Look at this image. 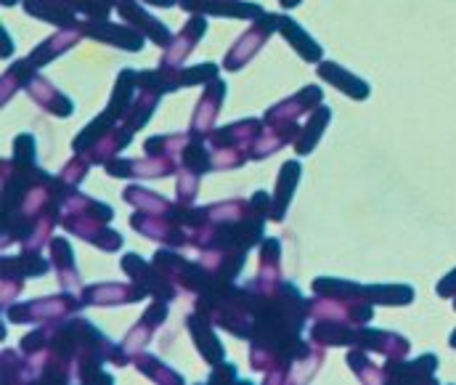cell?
<instances>
[{"label":"cell","mask_w":456,"mask_h":385,"mask_svg":"<svg viewBox=\"0 0 456 385\" xmlns=\"http://www.w3.org/2000/svg\"><path fill=\"white\" fill-rule=\"evenodd\" d=\"M59 213H61V226L69 234L91 242L94 248H99L104 253H114V250L122 248L119 232H114V229L107 226L114 218V210L110 205L72 192V194H67L61 200Z\"/></svg>","instance_id":"obj_1"},{"label":"cell","mask_w":456,"mask_h":385,"mask_svg":"<svg viewBox=\"0 0 456 385\" xmlns=\"http://www.w3.org/2000/svg\"><path fill=\"white\" fill-rule=\"evenodd\" d=\"M80 308H86L83 298L75 295V292L61 290L59 295H51V298H35V300H27V303L3 306V314L16 324H48V322L75 316Z\"/></svg>","instance_id":"obj_2"},{"label":"cell","mask_w":456,"mask_h":385,"mask_svg":"<svg viewBox=\"0 0 456 385\" xmlns=\"http://www.w3.org/2000/svg\"><path fill=\"white\" fill-rule=\"evenodd\" d=\"M273 29H279V13H263V19L255 21V24L233 43V48L226 53L224 67L231 70V72L241 70V67H244L247 61H252V56L265 45V40L271 37Z\"/></svg>","instance_id":"obj_3"},{"label":"cell","mask_w":456,"mask_h":385,"mask_svg":"<svg viewBox=\"0 0 456 385\" xmlns=\"http://www.w3.org/2000/svg\"><path fill=\"white\" fill-rule=\"evenodd\" d=\"M165 319H167V300L154 298V300L149 303V308L141 314V319L133 324V330L119 340V346H122L125 356L130 359V365H133V356L141 354V351L151 343L154 332L159 330V324H162Z\"/></svg>","instance_id":"obj_4"},{"label":"cell","mask_w":456,"mask_h":385,"mask_svg":"<svg viewBox=\"0 0 456 385\" xmlns=\"http://www.w3.org/2000/svg\"><path fill=\"white\" fill-rule=\"evenodd\" d=\"M350 346L363 348L369 354H379L387 362L390 359H403L411 351L409 338H403L398 332H387V330H374L369 324H361V327L353 330V343Z\"/></svg>","instance_id":"obj_5"},{"label":"cell","mask_w":456,"mask_h":385,"mask_svg":"<svg viewBox=\"0 0 456 385\" xmlns=\"http://www.w3.org/2000/svg\"><path fill=\"white\" fill-rule=\"evenodd\" d=\"M122 271L130 276V282L135 284V287H141L146 295H151V298H162V300H175V295H178V290L154 268V263H146L141 256H135V253H127V256L122 258Z\"/></svg>","instance_id":"obj_6"},{"label":"cell","mask_w":456,"mask_h":385,"mask_svg":"<svg viewBox=\"0 0 456 385\" xmlns=\"http://www.w3.org/2000/svg\"><path fill=\"white\" fill-rule=\"evenodd\" d=\"M322 99H324V96H322V88L305 86V88L297 91L295 96L284 99L281 104H273V107L265 112L263 123H265L268 128H276V126H297V118H303L305 112L316 110V107L322 104Z\"/></svg>","instance_id":"obj_7"},{"label":"cell","mask_w":456,"mask_h":385,"mask_svg":"<svg viewBox=\"0 0 456 385\" xmlns=\"http://www.w3.org/2000/svg\"><path fill=\"white\" fill-rule=\"evenodd\" d=\"M80 298L86 306H130L138 303L143 298H149L141 287H135L133 282H102V284H91L80 290Z\"/></svg>","instance_id":"obj_8"},{"label":"cell","mask_w":456,"mask_h":385,"mask_svg":"<svg viewBox=\"0 0 456 385\" xmlns=\"http://www.w3.org/2000/svg\"><path fill=\"white\" fill-rule=\"evenodd\" d=\"M80 27H83V32L88 37L117 45L122 51H141L143 48V35L135 27H130V24H112L107 19H88Z\"/></svg>","instance_id":"obj_9"},{"label":"cell","mask_w":456,"mask_h":385,"mask_svg":"<svg viewBox=\"0 0 456 385\" xmlns=\"http://www.w3.org/2000/svg\"><path fill=\"white\" fill-rule=\"evenodd\" d=\"M114 8L119 11V16H122L130 27H135L143 37L154 40L157 45H170V43H173L170 29H167L159 19H154L141 3H135V0H117Z\"/></svg>","instance_id":"obj_10"},{"label":"cell","mask_w":456,"mask_h":385,"mask_svg":"<svg viewBox=\"0 0 456 385\" xmlns=\"http://www.w3.org/2000/svg\"><path fill=\"white\" fill-rule=\"evenodd\" d=\"M436 373H438V356L436 354H425L414 362H403V359H390L385 367V381L387 383H436Z\"/></svg>","instance_id":"obj_11"},{"label":"cell","mask_w":456,"mask_h":385,"mask_svg":"<svg viewBox=\"0 0 456 385\" xmlns=\"http://www.w3.org/2000/svg\"><path fill=\"white\" fill-rule=\"evenodd\" d=\"M186 327H189V332H191V340H194V348H197V354L208 362V365H221L224 362V356H226V348L221 346V340H218V335H216V324L213 322H208L202 314H189V319H186Z\"/></svg>","instance_id":"obj_12"},{"label":"cell","mask_w":456,"mask_h":385,"mask_svg":"<svg viewBox=\"0 0 456 385\" xmlns=\"http://www.w3.org/2000/svg\"><path fill=\"white\" fill-rule=\"evenodd\" d=\"M51 266L59 276L61 290L67 292H80L83 290V276L80 268L75 263V250L64 237H53L51 240Z\"/></svg>","instance_id":"obj_13"},{"label":"cell","mask_w":456,"mask_h":385,"mask_svg":"<svg viewBox=\"0 0 456 385\" xmlns=\"http://www.w3.org/2000/svg\"><path fill=\"white\" fill-rule=\"evenodd\" d=\"M208 32V21H205V16H191L189 21H186V27L175 35V40L167 45V51H165V56H162V61H159V67H181L183 61H186V56L194 51V45L200 43V37Z\"/></svg>","instance_id":"obj_14"},{"label":"cell","mask_w":456,"mask_h":385,"mask_svg":"<svg viewBox=\"0 0 456 385\" xmlns=\"http://www.w3.org/2000/svg\"><path fill=\"white\" fill-rule=\"evenodd\" d=\"M27 94L35 99V104H40L45 112H51V115H56V118H69V115L75 112L72 99H67L53 83H48V80H45L43 75H37V72L29 78Z\"/></svg>","instance_id":"obj_15"},{"label":"cell","mask_w":456,"mask_h":385,"mask_svg":"<svg viewBox=\"0 0 456 385\" xmlns=\"http://www.w3.org/2000/svg\"><path fill=\"white\" fill-rule=\"evenodd\" d=\"M181 8L191 11V13H210V16H236V19H252V16H263V8L255 3H244V0H181Z\"/></svg>","instance_id":"obj_16"},{"label":"cell","mask_w":456,"mask_h":385,"mask_svg":"<svg viewBox=\"0 0 456 385\" xmlns=\"http://www.w3.org/2000/svg\"><path fill=\"white\" fill-rule=\"evenodd\" d=\"M224 96H226V83L224 80H213L210 88L205 91V96L200 99L197 110H194V118H191V130L194 133L208 135L213 130L216 118H218V110L224 104Z\"/></svg>","instance_id":"obj_17"},{"label":"cell","mask_w":456,"mask_h":385,"mask_svg":"<svg viewBox=\"0 0 456 385\" xmlns=\"http://www.w3.org/2000/svg\"><path fill=\"white\" fill-rule=\"evenodd\" d=\"M281 279V242L279 240H265L260 245V266L257 276L249 282L255 290H273Z\"/></svg>","instance_id":"obj_18"},{"label":"cell","mask_w":456,"mask_h":385,"mask_svg":"<svg viewBox=\"0 0 456 385\" xmlns=\"http://www.w3.org/2000/svg\"><path fill=\"white\" fill-rule=\"evenodd\" d=\"M316 72H319L322 80H327L330 86H335L338 91L347 94V96L355 99V102H363V99H369V94H371V88H369L366 80H361L358 75L347 72L345 67L335 64V61H324Z\"/></svg>","instance_id":"obj_19"},{"label":"cell","mask_w":456,"mask_h":385,"mask_svg":"<svg viewBox=\"0 0 456 385\" xmlns=\"http://www.w3.org/2000/svg\"><path fill=\"white\" fill-rule=\"evenodd\" d=\"M86 32H83V27L77 24V27H64L61 32H56L53 37H48V40H43L27 59L35 64V67H43V64H48L51 59H56V56H61V53H67L69 48H75L77 45V40L83 37Z\"/></svg>","instance_id":"obj_20"},{"label":"cell","mask_w":456,"mask_h":385,"mask_svg":"<svg viewBox=\"0 0 456 385\" xmlns=\"http://www.w3.org/2000/svg\"><path fill=\"white\" fill-rule=\"evenodd\" d=\"M300 176H303V168L300 162L289 160L284 162L279 178H276V197H273V205H271V218L273 221H284L287 210H289V202H292V194L300 184Z\"/></svg>","instance_id":"obj_21"},{"label":"cell","mask_w":456,"mask_h":385,"mask_svg":"<svg viewBox=\"0 0 456 385\" xmlns=\"http://www.w3.org/2000/svg\"><path fill=\"white\" fill-rule=\"evenodd\" d=\"M279 32L284 35V40L305 59V61H319L322 59V45L292 19V16H279Z\"/></svg>","instance_id":"obj_22"},{"label":"cell","mask_w":456,"mask_h":385,"mask_svg":"<svg viewBox=\"0 0 456 385\" xmlns=\"http://www.w3.org/2000/svg\"><path fill=\"white\" fill-rule=\"evenodd\" d=\"M24 11L59 27H77L80 21L75 19V11L59 0H24Z\"/></svg>","instance_id":"obj_23"},{"label":"cell","mask_w":456,"mask_h":385,"mask_svg":"<svg viewBox=\"0 0 456 385\" xmlns=\"http://www.w3.org/2000/svg\"><path fill=\"white\" fill-rule=\"evenodd\" d=\"M330 120H332V112H330L327 107H316V110L311 112L305 128L300 130V135H297V141H295V149H297L300 157H305V154L314 152V146H316L319 138L324 135V128L330 126Z\"/></svg>","instance_id":"obj_24"},{"label":"cell","mask_w":456,"mask_h":385,"mask_svg":"<svg viewBox=\"0 0 456 385\" xmlns=\"http://www.w3.org/2000/svg\"><path fill=\"white\" fill-rule=\"evenodd\" d=\"M311 287H314V295H319V298H358V295H366V284H358L353 279H340V276H316Z\"/></svg>","instance_id":"obj_25"},{"label":"cell","mask_w":456,"mask_h":385,"mask_svg":"<svg viewBox=\"0 0 456 385\" xmlns=\"http://www.w3.org/2000/svg\"><path fill=\"white\" fill-rule=\"evenodd\" d=\"M414 295L409 284H366V298L379 306H411Z\"/></svg>","instance_id":"obj_26"},{"label":"cell","mask_w":456,"mask_h":385,"mask_svg":"<svg viewBox=\"0 0 456 385\" xmlns=\"http://www.w3.org/2000/svg\"><path fill=\"white\" fill-rule=\"evenodd\" d=\"M133 365H135V370L141 375H146L154 383H183V378L175 370H170L162 359H157L151 354H135L133 356Z\"/></svg>","instance_id":"obj_27"},{"label":"cell","mask_w":456,"mask_h":385,"mask_svg":"<svg viewBox=\"0 0 456 385\" xmlns=\"http://www.w3.org/2000/svg\"><path fill=\"white\" fill-rule=\"evenodd\" d=\"M347 365H350V370L355 373V378L361 383H385V367L374 365L369 351L353 346V351L347 354Z\"/></svg>","instance_id":"obj_28"},{"label":"cell","mask_w":456,"mask_h":385,"mask_svg":"<svg viewBox=\"0 0 456 385\" xmlns=\"http://www.w3.org/2000/svg\"><path fill=\"white\" fill-rule=\"evenodd\" d=\"M35 64L29 61V59H21V61H16L5 75H3V104L19 91V88H27V83H29V78L35 75Z\"/></svg>","instance_id":"obj_29"},{"label":"cell","mask_w":456,"mask_h":385,"mask_svg":"<svg viewBox=\"0 0 456 385\" xmlns=\"http://www.w3.org/2000/svg\"><path fill=\"white\" fill-rule=\"evenodd\" d=\"M64 5H69L72 11L86 13L88 19H107V13L117 5V0H59Z\"/></svg>","instance_id":"obj_30"},{"label":"cell","mask_w":456,"mask_h":385,"mask_svg":"<svg viewBox=\"0 0 456 385\" xmlns=\"http://www.w3.org/2000/svg\"><path fill=\"white\" fill-rule=\"evenodd\" d=\"M88 162H91V160L75 157L72 162H67V165L61 168L59 181H61V184H67L69 189H77V184H80V181L86 178V173H88Z\"/></svg>","instance_id":"obj_31"},{"label":"cell","mask_w":456,"mask_h":385,"mask_svg":"<svg viewBox=\"0 0 456 385\" xmlns=\"http://www.w3.org/2000/svg\"><path fill=\"white\" fill-rule=\"evenodd\" d=\"M200 192V173H191V170H183L178 176V192H175V200L181 205H191V200L197 197Z\"/></svg>","instance_id":"obj_32"},{"label":"cell","mask_w":456,"mask_h":385,"mask_svg":"<svg viewBox=\"0 0 456 385\" xmlns=\"http://www.w3.org/2000/svg\"><path fill=\"white\" fill-rule=\"evenodd\" d=\"M210 383H231L236 381V367L231 362H221V365H213V373L208 378Z\"/></svg>","instance_id":"obj_33"},{"label":"cell","mask_w":456,"mask_h":385,"mask_svg":"<svg viewBox=\"0 0 456 385\" xmlns=\"http://www.w3.org/2000/svg\"><path fill=\"white\" fill-rule=\"evenodd\" d=\"M438 295L441 298H454L456 295V268L449 271L441 282H438Z\"/></svg>","instance_id":"obj_34"},{"label":"cell","mask_w":456,"mask_h":385,"mask_svg":"<svg viewBox=\"0 0 456 385\" xmlns=\"http://www.w3.org/2000/svg\"><path fill=\"white\" fill-rule=\"evenodd\" d=\"M13 53V45H11V37L3 32V56H11Z\"/></svg>","instance_id":"obj_35"},{"label":"cell","mask_w":456,"mask_h":385,"mask_svg":"<svg viewBox=\"0 0 456 385\" xmlns=\"http://www.w3.org/2000/svg\"><path fill=\"white\" fill-rule=\"evenodd\" d=\"M146 3H151V5H159V8H170L175 0H146Z\"/></svg>","instance_id":"obj_36"},{"label":"cell","mask_w":456,"mask_h":385,"mask_svg":"<svg viewBox=\"0 0 456 385\" xmlns=\"http://www.w3.org/2000/svg\"><path fill=\"white\" fill-rule=\"evenodd\" d=\"M284 8H292V5H297V3H303V0H279Z\"/></svg>","instance_id":"obj_37"},{"label":"cell","mask_w":456,"mask_h":385,"mask_svg":"<svg viewBox=\"0 0 456 385\" xmlns=\"http://www.w3.org/2000/svg\"><path fill=\"white\" fill-rule=\"evenodd\" d=\"M449 343H452V348H456V330L452 332V340H449Z\"/></svg>","instance_id":"obj_38"},{"label":"cell","mask_w":456,"mask_h":385,"mask_svg":"<svg viewBox=\"0 0 456 385\" xmlns=\"http://www.w3.org/2000/svg\"><path fill=\"white\" fill-rule=\"evenodd\" d=\"M16 0H3V5H13Z\"/></svg>","instance_id":"obj_39"}]
</instances>
